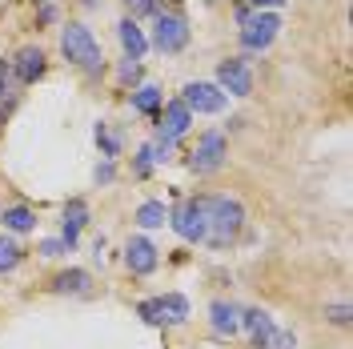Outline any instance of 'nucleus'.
<instances>
[{
	"label": "nucleus",
	"mask_w": 353,
	"mask_h": 349,
	"mask_svg": "<svg viewBox=\"0 0 353 349\" xmlns=\"http://www.w3.org/2000/svg\"><path fill=\"white\" fill-rule=\"evenodd\" d=\"M41 4H52V0H41Z\"/></svg>",
	"instance_id": "32"
},
{
	"label": "nucleus",
	"mask_w": 353,
	"mask_h": 349,
	"mask_svg": "<svg viewBox=\"0 0 353 349\" xmlns=\"http://www.w3.org/2000/svg\"><path fill=\"white\" fill-rule=\"evenodd\" d=\"M161 309H165V326H181V321L189 317V301H185L181 293H165V297H161Z\"/></svg>",
	"instance_id": "19"
},
{
	"label": "nucleus",
	"mask_w": 353,
	"mask_h": 349,
	"mask_svg": "<svg viewBox=\"0 0 353 349\" xmlns=\"http://www.w3.org/2000/svg\"><path fill=\"white\" fill-rule=\"evenodd\" d=\"M44 68H48V61H44V52L37 48V44L21 48V52H17V61H12V72H17V81H21V85H32V81H41Z\"/></svg>",
	"instance_id": "13"
},
{
	"label": "nucleus",
	"mask_w": 353,
	"mask_h": 349,
	"mask_svg": "<svg viewBox=\"0 0 353 349\" xmlns=\"http://www.w3.org/2000/svg\"><path fill=\"white\" fill-rule=\"evenodd\" d=\"M281 32V17L277 12H249V21L241 24V48L245 52H265Z\"/></svg>",
	"instance_id": "4"
},
{
	"label": "nucleus",
	"mask_w": 353,
	"mask_h": 349,
	"mask_svg": "<svg viewBox=\"0 0 353 349\" xmlns=\"http://www.w3.org/2000/svg\"><path fill=\"white\" fill-rule=\"evenodd\" d=\"M325 317H330L333 326H350V306H330L325 309Z\"/></svg>",
	"instance_id": "28"
},
{
	"label": "nucleus",
	"mask_w": 353,
	"mask_h": 349,
	"mask_svg": "<svg viewBox=\"0 0 353 349\" xmlns=\"http://www.w3.org/2000/svg\"><path fill=\"white\" fill-rule=\"evenodd\" d=\"M121 81H125V85H132V81H141V65L125 57V61H121Z\"/></svg>",
	"instance_id": "26"
},
{
	"label": "nucleus",
	"mask_w": 353,
	"mask_h": 349,
	"mask_svg": "<svg viewBox=\"0 0 353 349\" xmlns=\"http://www.w3.org/2000/svg\"><path fill=\"white\" fill-rule=\"evenodd\" d=\"M241 329L249 333V341L257 349H269L273 346V337H277V326H273V317L265 313V309H245L241 313Z\"/></svg>",
	"instance_id": "11"
},
{
	"label": "nucleus",
	"mask_w": 353,
	"mask_h": 349,
	"mask_svg": "<svg viewBox=\"0 0 353 349\" xmlns=\"http://www.w3.org/2000/svg\"><path fill=\"white\" fill-rule=\"evenodd\" d=\"M117 37H121V48H125L129 61H141L149 52V37H145V28L132 21V17H125V21L117 24Z\"/></svg>",
	"instance_id": "14"
},
{
	"label": "nucleus",
	"mask_w": 353,
	"mask_h": 349,
	"mask_svg": "<svg viewBox=\"0 0 353 349\" xmlns=\"http://www.w3.org/2000/svg\"><path fill=\"white\" fill-rule=\"evenodd\" d=\"M132 109H137V112H157V109H161V88H157V85L132 88Z\"/></svg>",
	"instance_id": "20"
},
{
	"label": "nucleus",
	"mask_w": 353,
	"mask_h": 349,
	"mask_svg": "<svg viewBox=\"0 0 353 349\" xmlns=\"http://www.w3.org/2000/svg\"><path fill=\"white\" fill-rule=\"evenodd\" d=\"M0 221H4L8 233H32V229H37V213H32L28 205H12V209H4Z\"/></svg>",
	"instance_id": "17"
},
{
	"label": "nucleus",
	"mask_w": 353,
	"mask_h": 349,
	"mask_svg": "<svg viewBox=\"0 0 353 349\" xmlns=\"http://www.w3.org/2000/svg\"><path fill=\"white\" fill-rule=\"evenodd\" d=\"M169 225H173V233L181 241H189V245H205V237H209L205 197H189V201H181L173 213H169Z\"/></svg>",
	"instance_id": "3"
},
{
	"label": "nucleus",
	"mask_w": 353,
	"mask_h": 349,
	"mask_svg": "<svg viewBox=\"0 0 353 349\" xmlns=\"http://www.w3.org/2000/svg\"><path fill=\"white\" fill-rule=\"evenodd\" d=\"M61 253H68V249H65V241H61V237L41 241V257H61Z\"/></svg>",
	"instance_id": "27"
},
{
	"label": "nucleus",
	"mask_w": 353,
	"mask_h": 349,
	"mask_svg": "<svg viewBox=\"0 0 353 349\" xmlns=\"http://www.w3.org/2000/svg\"><path fill=\"white\" fill-rule=\"evenodd\" d=\"M88 225V205L81 197H72L65 205V225H61V241H65V249L72 253L77 249V241H81V229Z\"/></svg>",
	"instance_id": "12"
},
{
	"label": "nucleus",
	"mask_w": 353,
	"mask_h": 349,
	"mask_svg": "<svg viewBox=\"0 0 353 349\" xmlns=\"http://www.w3.org/2000/svg\"><path fill=\"white\" fill-rule=\"evenodd\" d=\"M88 285H92V277H88L85 269H65V273H57L52 277V293H88Z\"/></svg>",
	"instance_id": "16"
},
{
	"label": "nucleus",
	"mask_w": 353,
	"mask_h": 349,
	"mask_svg": "<svg viewBox=\"0 0 353 349\" xmlns=\"http://www.w3.org/2000/svg\"><path fill=\"white\" fill-rule=\"evenodd\" d=\"M92 177H97V185H109L112 177H117V169H112V161H105V165H97V173H92Z\"/></svg>",
	"instance_id": "29"
},
{
	"label": "nucleus",
	"mask_w": 353,
	"mask_h": 349,
	"mask_svg": "<svg viewBox=\"0 0 353 349\" xmlns=\"http://www.w3.org/2000/svg\"><path fill=\"white\" fill-rule=\"evenodd\" d=\"M137 313L145 317V326H165V309H161V297H149V301H141Z\"/></svg>",
	"instance_id": "23"
},
{
	"label": "nucleus",
	"mask_w": 353,
	"mask_h": 349,
	"mask_svg": "<svg viewBox=\"0 0 353 349\" xmlns=\"http://www.w3.org/2000/svg\"><path fill=\"white\" fill-rule=\"evenodd\" d=\"M153 165H157V153H153V145H145V149L137 153V161H132V177H149Z\"/></svg>",
	"instance_id": "24"
},
{
	"label": "nucleus",
	"mask_w": 353,
	"mask_h": 349,
	"mask_svg": "<svg viewBox=\"0 0 353 349\" xmlns=\"http://www.w3.org/2000/svg\"><path fill=\"white\" fill-rule=\"evenodd\" d=\"M61 52L72 68H81L85 77H101L105 72V52L92 37V28H85L81 21H72L61 28Z\"/></svg>",
	"instance_id": "1"
},
{
	"label": "nucleus",
	"mask_w": 353,
	"mask_h": 349,
	"mask_svg": "<svg viewBox=\"0 0 353 349\" xmlns=\"http://www.w3.org/2000/svg\"><path fill=\"white\" fill-rule=\"evenodd\" d=\"M205 213H209V237H205V245H213V249H225L245 225V209L237 197H205Z\"/></svg>",
	"instance_id": "2"
},
{
	"label": "nucleus",
	"mask_w": 353,
	"mask_h": 349,
	"mask_svg": "<svg viewBox=\"0 0 353 349\" xmlns=\"http://www.w3.org/2000/svg\"><path fill=\"white\" fill-rule=\"evenodd\" d=\"M24 261V249L12 237H0V273H12Z\"/></svg>",
	"instance_id": "21"
},
{
	"label": "nucleus",
	"mask_w": 353,
	"mask_h": 349,
	"mask_svg": "<svg viewBox=\"0 0 353 349\" xmlns=\"http://www.w3.org/2000/svg\"><path fill=\"white\" fill-rule=\"evenodd\" d=\"M189 44V21L181 12H157V28H153V48L173 57Z\"/></svg>",
	"instance_id": "5"
},
{
	"label": "nucleus",
	"mask_w": 353,
	"mask_h": 349,
	"mask_svg": "<svg viewBox=\"0 0 353 349\" xmlns=\"http://www.w3.org/2000/svg\"><path fill=\"white\" fill-rule=\"evenodd\" d=\"M157 245L149 237H132L129 245H125V265H129V273L132 277H149L157 269Z\"/></svg>",
	"instance_id": "9"
},
{
	"label": "nucleus",
	"mask_w": 353,
	"mask_h": 349,
	"mask_svg": "<svg viewBox=\"0 0 353 349\" xmlns=\"http://www.w3.org/2000/svg\"><path fill=\"white\" fill-rule=\"evenodd\" d=\"M225 157H229V149H225V137H221L217 129H209L197 141V149L189 153V169H193L197 177H209V173H217L221 165H225Z\"/></svg>",
	"instance_id": "6"
},
{
	"label": "nucleus",
	"mask_w": 353,
	"mask_h": 349,
	"mask_svg": "<svg viewBox=\"0 0 353 349\" xmlns=\"http://www.w3.org/2000/svg\"><path fill=\"white\" fill-rule=\"evenodd\" d=\"M281 4H285V0H249L253 12H269V8H281Z\"/></svg>",
	"instance_id": "30"
},
{
	"label": "nucleus",
	"mask_w": 353,
	"mask_h": 349,
	"mask_svg": "<svg viewBox=\"0 0 353 349\" xmlns=\"http://www.w3.org/2000/svg\"><path fill=\"white\" fill-rule=\"evenodd\" d=\"M132 8V17H157L161 12V0H125Z\"/></svg>",
	"instance_id": "25"
},
{
	"label": "nucleus",
	"mask_w": 353,
	"mask_h": 349,
	"mask_svg": "<svg viewBox=\"0 0 353 349\" xmlns=\"http://www.w3.org/2000/svg\"><path fill=\"white\" fill-rule=\"evenodd\" d=\"M57 21V8L52 4H41V24H52Z\"/></svg>",
	"instance_id": "31"
},
{
	"label": "nucleus",
	"mask_w": 353,
	"mask_h": 349,
	"mask_svg": "<svg viewBox=\"0 0 353 349\" xmlns=\"http://www.w3.org/2000/svg\"><path fill=\"white\" fill-rule=\"evenodd\" d=\"M181 101H185L189 112H221L229 105V97L213 81H189V85L181 88Z\"/></svg>",
	"instance_id": "7"
},
{
	"label": "nucleus",
	"mask_w": 353,
	"mask_h": 349,
	"mask_svg": "<svg viewBox=\"0 0 353 349\" xmlns=\"http://www.w3.org/2000/svg\"><path fill=\"white\" fill-rule=\"evenodd\" d=\"M189 125H193V112L185 109V101L176 97V101H169V105H165V117H161V129H157V137H161V141H173V145H176V141L189 132Z\"/></svg>",
	"instance_id": "10"
},
{
	"label": "nucleus",
	"mask_w": 353,
	"mask_h": 349,
	"mask_svg": "<svg viewBox=\"0 0 353 349\" xmlns=\"http://www.w3.org/2000/svg\"><path fill=\"white\" fill-rule=\"evenodd\" d=\"M209 321H213L217 337H233V333H241V309L233 301H213L209 306Z\"/></svg>",
	"instance_id": "15"
},
{
	"label": "nucleus",
	"mask_w": 353,
	"mask_h": 349,
	"mask_svg": "<svg viewBox=\"0 0 353 349\" xmlns=\"http://www.w3.org/2000/svg\"><path fill=\"white\" fill-rule=\"evenodd\" d=\"M97 145H101V153L109 157V161L121 153V137H117V132H109V125H105V121L97 125Z\"/></svg>",
	"instance_id": "22"
},
{
	"label": "nucleus",
	"mask_w": 353,
	"mask_h": 349,
	"mask_svg": "<svg viewBox=\"0 0 353 349\" xmlns=\"http://www.w3.org/2000/svg\"><path fill=\"white\" fill-rule=\"evenodd\" d=\"M217 88L225 97H249L253 92V72L241 57H225L217 65Z\"/></svg>",
	"instance_id": "8"
},
{
	"label": "nucleus",
	"mask_w": 353,
	"mask_h": 349,
	"mask_svg": "<svg viewBox=\"0 0 353 349\" xmlns=\"http://www.w3.org/2000/svg\"><path fill=\"white\" fill-rule=\"evenodd\" d=\"M165 221H169V213H165L161 201H145V205L137 209V225H141V229H161Z\"/></svg>",
	"instance_id": "18"
}]
</instances>
